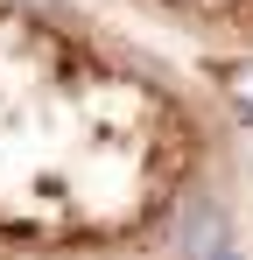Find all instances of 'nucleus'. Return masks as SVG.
Here are the masks:
<instances>
[{
    "instance_id": "nucleus-1",
    "label": "nucleus",
    "mask_w": 253,
    "mask_h": 260,
    "mask_svg": "<svg viewBox=\"0 0 253 260\" xmlns=\"http://www.w3.org/2000/svg\"><path fill=\"white\" fill-rule=\"evenodd\" d=\"M218 246H225V218H218V204H211V197H197V204L183 211V253L204 260V253H218Z\"/></svg>"
},
{
    "instance_id": "nucleus-2",
    "label": "nucleus",
    "mask_w": 253,
    "mask_h": 260,
    "mask_svg": "<svg viewBox=\"0 0 253 260\" xmlns=\"http://www.w3.org/2000/svg\"><path fill=\"white\" fill-rule=\"evenodd\" d=\"M204 260H239V253H232V246H218V253H204Z\"/></svg>"
}]
</instances>
